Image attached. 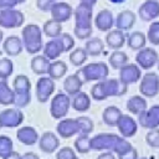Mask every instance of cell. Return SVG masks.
<instances>
[{
  "label": "cell",
  "mask_w": 159,
  "mask_h": 159,
  "mask_svg": "<svg viewBox=\"0 0 159 159\" xmlns=\"http://www.w3.org/2000/svg\"><path fill=\"white\" fill-rule=\"evenodd\" d=\"M135 20H137V16L132 10H123V11L118 12V15L114 20V24L117 26V30H120L124 32V31L130 30L134 26Z\"/></svg>",
  "instance_id": "obj_21"
},
{
  "label": "cell",
  "mask_w": 159,
  "mask_h": 159,
  "mask_svg": "<svg viewBox=\"0 0 159 159\" xmlns=\"http://www.w3.org/2000/svg\"><path fill=\"white\" fill-rule=\"evenodd\" d=\"M42 32L47 37H51V39L58 37L62 34V24H60V22L50 19V20L45 21V24L42 26Z\"/></svg>",
  "instance_id": "obj_36"
},
{
  "label": "cell",
  "mask_w": 159,
  "mask_h": 159,
  "mask_svg": "<svg viewBox=\"0 0 159 159\" xmlns=\"http://www.w3.org/2000/svg\"><path fill=\"white\" fill-rule=\"evenodd\" d=\"M71 106L77 112H86L91 107V98L86 92H80L71 98Z\"/></svg>",
  "instance_id": "obj_26"
},
{
  "label": "cell",
  "mask_w": 159,
  "mask_h": 159,
  "mask_svg": "<svg viewBox=\"0 0 159 159\" xmlns=\"http://www.w3.org/2000/svg\"><path fill=\"white\" fill-rule=\"evenodd\" d=\"M142 78V70L135 63H127L119 70V80L128 84L135 83Z\"/></svg>",
  "instance_id": "obj_17"
},
{
  "label": "cell",
  "mask_w": 159,
  "mask_h": 159,
  "mask_svg": "<svg viewBox=\"0 0 159 159\" xmlns=\"http://www.w3.org/2000/svg\"><path fill=\"white\" fill-rule=\"evenodd\" d=\"M139 92L147 98H153L159 93V76L155 72H147L140 81Z\"/></svg>",
  "instance_id": "obj_9"
},
{
  "label": "cell",
  "mask_w": 159,
  "mask_h": 159,
  "mask_svg": "<svg viewBox=\"0 0 159 159\" xmlns=\"http://www.w3.org/2000/svg\"><path fill=\"white\" fill-rule=\"evenodd\" d=\"M14 143L9 135H0V158H5L12 152Z\"/></svg>",
  "instance_id": "obj_41"
},
{
  "label": "cell",
  "mask_w": 159,
  "mask_h": 159,
  "mask_svg": "<svg viewBox=\"0 0 159 159\" xmlns=\"http://www.w3.org/2000/svg\"><path fill=\"white\" fill-rule=\"evenodd\" d=\"M55 92V81L48 76H41L36 82V99L41 103L47 102Z\"/></svg>",
  "instance_id": "obj_12"
},
{
  "label": "cell",
  "mask_w": 159,
  "mask_h": 159,
  "mask_svg": "<svg viewBox=\"0 0 159 159\" xmlns=\"http://www.w3.org/2000/svg\"><path fill=\"white\" fill-rule=\"evenodd\" d=\"M145 142L152 148H159V128L150 129L145 135Z\"/></svg>",
  "instance_id": "obj_43"
},
{
  "label": "cell",
  "mask_w": 159,
  "mask_h": 159,
  "mask_svg": "<svg viewBox=\"0 0 159 159\" xmlns=\"http://www.w3.org/2000/svg\"><path fill=\"white\" fill-rule=\"evenodd\" d=\"M70 107H71V98L63 92L56 93L55 97L51 99V104H50L51 117L55 119L65 118L66 114L68 113Z\"/></svg>",
  "instance_id": "obj_7"
},
{
  "label": "cell",
  "mask_w": 159,
  "mask_h": 159,
  "mask_svg": "<svg viewBox=\"0 0 159 159\" xmlns=\"http://www.w3.org/2000/svg\"><path fill=\"white\" fill-rule=\"evenodd\" d=\"M31 102V93L29 94H15L14 93V103L16 106V108H24L26 106H29V103Z\"/></svg>",
  "instance_id": "obj_44"
},
{
  "label": "cell",
  "mask_w": 159,
  "mask_h": 159,
  "mask_svg": "<svg viewBox=\"0 0 159 159\" xmlns=\"http://www.w3.org/2000/svg\"><path fill=\"white\" fill-rule=\"evenodd\" d=\"M139 124L145 129H155L159 127V104L152 106L138 116Z\"/></svg>",
  "instance_id": "obj_13"
},
{
  "label": "cell",
  "mask_w": 159,
  "mask_h": 159,
  "mask_svg": "<svg viewBox=\"0 0 159 159\" xmlns=\"http://www.w3.org/2000/svg\"><path fill=\"white\" fill-rule=\"evenodd\" d=\"M21 41L24 48L31 53L35 55L40 52L43 48L42 42V30L36 24H27L21 30Z\"/></svg>",
  "instance_id": "obj_5"
},
{
  "label": "cell",
  "mask_w": 159,
  "mask_h": 159,
  "mask_svg": "<svg viewBox=\"0 0 159 159\" xmlns=\"http://www.w3.org/2000/svg\"><path fill=\"white\" fill-rule=\"evenodd\" d=\"M21 158H22V159H40L39 155L35 154V153H32V152H27V153H25L24 155H21Z\"/></svg>",
  "instance_id": "obj_50"
},
{
  "label": "cell",
  "mask_w": 159,
  "mask_h": 159,
  "mask_svg": "<svg viewBox=\"0 0 159 159\" xmlns=\"http://www.w3.org/2000/svg\"><path fill=\"white\" fill-rule=\"evenodd\" d=\"M2 50L7 56H17V55H20L22 52V50H24L21 39L19 36H15V35L7 36L4 40Z\"/></svg>",
  "instance_id": "obj_22"
},
{
  "label": "cell",
  "mask_w": 159,
  "mask_h": 159,
  "mask_svg": "<svg viewBox=\"0 0 159 159\" xmlns=\"http://www.w3.org/2000/svg\"><path fill=\"white\" fill-rule=\"evenodd\" d=\"M16 138L19 139L20 143L25 145H34L35 143L39 142V133L35 128L26 125V127H21L17 129Z\"/></svg>",
  "instance_id": "obj_23"
},
{
  "label": "cell",
  "mask_w": 159,
  "mask_h": 159,
  "mask_svg": "<svg viewBox=\"0 0 159 159\" xmlns=\"http://www.w3.org/2000/svg\"><path fill=\"white\" fill-rule=\"evenodd\" d=\"M14 103V91L10 88L7 80L0 77V104L10 106Z\"/></svg>",
  "instance_id": "obj_33"
},
{
  "label": "cell",
  "mask_w": 159,
  "mask_h": 159,
  "mask_svg": "<svg viewBox=\"0 0 159 159\" xmlns=\"http://www.w3.org/2000/svg\"><path fill=\"white\" fill-rule=\"evenodd\" d=\"M97 159H117L116 157H114V154L113 153H111V152H103L102 154H99L98 155V158Z\"/></svg>",
  "instance_id": "obj_49"
},
{
  "label": "cell",
  "mask_w": 159,
  "mask_h": 159,
  "mask_svg": "<svg viewBox=\"0 0 159 159\" xmlns=\"http://www.w3.org/2000/svg\"><path fill=\"white\" fill-rule=\"evenodd\" d=\"M56 132H57V134H58L61 138H65V139L73 137L75 134L80 133V125H78L77 119H73V118H65V119H61V120L57 123Z\"/></svg>",
  "instance_id": "obj_15"
},
{
  "label": "cell",
  "mask_w": 159,
  "mask_h": 159,
  "mask_svg": "<svg viewBox=\"0 0 159 159\" xmlns=\"http://www.w3.org/2000/svg\"><path fill=\"white\" fill-rule=\"evenodd\" d=\"M117 128L120 133V137H123V138H132L135 135V133L138 130L137 122L134 120L133 117H130L128 114H122L120 119L117 123Z\"/></svg>",
  "instance_id": "obj_19"
},
{
  "label": "cell",
  "mask_w": 159,
  "mask_h": 159,
  "mask_svg": "<svg viewBox=\"0 0 159 159\" xmlns=\"http://www.w3.org/2000/svg\"><path fill=\"white\" fill-rule=\"evenodd\" d=\"M128 86L117 78H106L98 81L91 88V97L96 101H103L108 97H120L125 94Z\"/></svg>",
  "instance_id": "obj_2"
},
{
  "label": "cell",
  "mask_w": 159,
  "mask_h": 159,
  "mask_svg": "<svg viewBox=\"0 0 159 159\" xmlns=\"http://www.w3.org/2000/svg\"><path fill=\"white\" fill-rule=\"evenodd\" d=\"M2 37H4V34H2V31L0 30V43H1V41H2Z\"/></svg>",
  "instance_id": "obj_54"
},
{
  "label": "cell",
  "mask_w": 159,
  "mask_h": 159,
  "mask_svg": "<svg viewBox=\"0 0 159 159\" xmlns=\"http://www.w3.org/2000/svg\"><path fill=\"white\" fill-rule=\"evenodd\" d=\"M104 50V43L99 37L88 39L84 43V51L87 56H99Z\"/></svg>",
  "instance_id": "obj_34"
},
{
  "label": "cell",
  "mask_w": 159,
  "mask_h": 159,
  "mask_svg": "<svg viewBox=\"0 0 159 159\" xmlns=\"http://www.w3.org/2000/svg\"><path fill=\"white\" fill-rule=\"evenodd\" d=\"M112 4H122V2H124L125 0H109Z\"/></svg>",
  "instance_id": "obj_53"
},
{
  "label": "cell",
  "mask_w": 159,
  "mask_h": 159,
  "mask_svg": "<svg viewBox=\"0 0 159 159\" xmlns=\"http://www.w3.org/2000/svg\"><path fill=\"white\" fill-rule=\"evenodd\" d=\"M97 1H98V0H80V4H83V5H86V6L93 9V6L97 4Z\"/></svg>",
  "instance_id": "obj_51"
},
{
  "label": "cell",
  "mask_w": 159,
  "mask_h": 159,
  "mask_svg": "<svg viewBox=\"0 0 159 159\" xmlns=\"http://www.w3.org/2000/svg\"><path fill=\"white\" fill-rule=\"evenodd\" d=\"M157 63H158V70H159V60H158V62H157Z\"/></svg>",
  "instance_id": "obj_56"
},
{
  "label": "cell",
  "mask_w": 159,
  "mask_h": 159,
  "mask_svg": "<svg viewBox=\"0 0 159 159\" xmlns=\"http://www.w3.org/2000/svg\"><path fill=\"white\" fill-rule=\"evenodd\" d=\"M133 145L120 135L113 133H99L91 138V150L97 152H111L116 153L117 157L124 154Z\"/></svg>",
  "instance_id": "obj_1"
},
{
  "label": "cell",
  "mask_w": 159,
  "mask_h": 159,
  "mask_svg": "<svg viewBox=\"0 0 159 159\" xmlns=\"http://www.w3.org/2000/svg\"><path fill=\"white\" fill-rule=\"evenodd\" d=\"M117 159H138V152L135 148H132L128 152H125L124 154L118 155Z\"/></svg>",
  "instance_id": "obj_48"
},
{
  "label": "cell",
  "mask_w": 159,
  "mask_h": 159,
  "mask_svg": "<svg viewBox=\"0 0 159 159\" xmlns=\"http://www.w3.org/2000/svg\"><path fill=\"white\" fill-rule=\"evenodd\" d=\"M39 147L43 153H47V154L55 153V150H57L60 147V139L55 133L45 132L39 138Z\"/></svg>",
  "instance_id": "obj_20"
},
{
  "label": "cell",
  "mask_w": 159,
  "mask_h": 159,
  "mask_svg": "<svg viewBox=\"0 0 159 159\" xmlns=\"http://www.w3.org/2000/svg\"><path fill=\"white\" fill-rule=\"evenodd\" d=\"M25 22V16L20 10L4 9L0 10V26L5 29H17Z\"/></svg>",
  "instance_id": "obj_8"
},
{
  "label": "cell",
  "mask_w": 159,
  "mask_h": 159,
  "mask_svg": "<svg viewBox=\"0 0 159 159\" xmlns=\"http://www.w3.org/2000/svg\"><path fill=\"white\" fill-rule=\"evenodd\" d=\"M24 122V113L19 108H6L0 112L1 128H16Z\"/></svg>",
  "instance_id": "obj_10"
},
{
  "label": "cell",
  "mask_w": 159,
  "mask_h": 159,
  "mask_svg": "<svg viewBox=\"0 0 159 159\" xmlns=\"http://www.w3.org/2000/svg\"><path fill=\"white\" fill-rule=\"evenodd\" d=\"M30 66H31V70L36 75H40V76H43L47 73L48 71V66H50V60L46 58L43 55H36L31 58V62H30Z\"/></svg>",
  "instance_id": "obj_27"
},
{
  "label": "cell",
  "mask_w": 159,
  "mask_h": 159,
  "mask_svg": "<svg viewBox=\"0 0 159 159\" xmlns=\"http://www.w3.org/2000/svg\"><path fill=\"white\" fill-rule=\"evenodd\" d=\"M83 83L82 81L80 80V77L73 73V75H70L68 77H66L65 82H63V89H65V93L70 97V96H75L77 93L81 92V88H82Z\"/></svg>",
  "instance_id": "obj_25"
},
{
  "label": "cell",
  "mask_w": 159,
  "mask_h": 159,
  "mask_svg": "<svg viewBox=\"0 0 159 159\" xmlns=\"http://www.w3.org/2000/svg\"><path fill=\"white\" fill-rule=\"evenodd\" d=\"M14 72V63L9 57L0 58V77L9 78Z\"/></svg>",
  "instance_id": "obj_39"
},
{
  "label": "cell",
  "mask_w": 159,
  "mask_h": 159,
  "mask_svg": "<svg viewBox=\"0 0 159 159\" xmlns=\"http://www.w3.org/2000/svg\"><path fill=\"white\" fill-rule=\"evenodd\" d=\"M0 129H1V124H0Z\"/></svg>",
  "instance_id": "obj_58"
},
{
  "label": "cell",
  "mask_w": 159,
  "mask_h": 159,
  "mask_svg": "<svg viewBox=\"0 0 159 159\" xmlns=\"http://www.w3.org/2000/svg\"><path fill=\"white\" fill-rule=\"evenodd\" d=\"M138 15L143 21H153L159 17V1L145 0L138 9Z\"/></svg>",
  "instance_id": "obj_18"
},
{
  "label": "cell",
  "mask_w": 159,
  "mask_h": 159,
  "mask_svg": "<svg viewBox=\"0 0 159 159\" xmlns=\"http://www.w3.org/2000/svg\"><path fill=\"white\" fill-rule=\"evenodd\" d=\"M25 0H0V9H14L16 5L24 2Z\"/></svg>",
  "instance_id": "obj_47"
},
{
  "label": "cell",
  "mask_w": 159,
  "mask_h": 159,
  "mask_svg": "<svg viewBox=\"0 0 159 159\" xmlns=\"http://www.w3.org/2000/svg\"><path fill=\"white\" fill-rule=\"evenodd\" d=\"M86 60H87V53L83 47H76L70 53V62L73 66H77V67L82 66L86 62Z\"/></svg>",
  "instance_id": "obj_38"
},
{
  "label": "cell",
  "mask_w": 159,
  "mask_h": 159,
  "mask_svg": "<svg viewBox=\"0 0 159 159\" xmlns=\"http://www.w3.org/2000/svg\"><path fill=\"white\" fill-rule=\"evenodd\" d=\"M76 75L80 77V80L82 81V83H87V82H92V81H103L107 78V76L109 75V68L108 65L99 61V62H91L84 65L83 67H81Z\"/></svg>",
  "instance_id": "obj_6"
},
{
  "label": "cell",
  "mask_w": 159,
  "mask_h": 159,
  "mask_svg": "<svg viewBox=\"0 0 159 159\" xmlns=\"http://www.w3.org/2000/svg\"><path fill=\"white\" fill-rule=\"evenodd\" d=\"M138 159H150V158H147V157H143V158H138Z\"/></svg>",
  "instance_id": "obj_55"
},
{
  "label": "cell",
  "mask_w": 159,
  "mask_h": 159,
  "mask_svg": "<svg viewBox=\"0 0 159 159\" xmlns=\"http://www.w3.org/2000/svg\"><path fill=\"white\" fill-rule=\"evenodd\" d=\"M145 37H147V40H149L150 43H153L155 46L159 45V21H153L150 24Z\"/></svg>",
  "instance_id": "obj_40"
},
{
  "label": "cell",
  "mask_w": 159,
  "mask_h": 159,
  "mask_svg": "<svg viewBox=\"0 0 159 159\" xmlns=\"http://www.w3.org/2000/svg\"><path fill=\"white\" fill-rule=\"evenodd\" d=\"M128 47L130 50H135V51H139L142 50L143 47H145V42H147V37L142 32V31H133L128 35L127 40H125Z\"/></svg>",
  "instance_id": "obj_29"
},
{
  "label": "cell",
  "mask_w": 159,
  "mask_h": 159,
  "mask_svg": "<svg viewBox=\"0 0 159 159\" xmlns=\"http://www.w3.org/2000/svg\"><path fill=\"white\" fill-rule=\"evenodd\" d=\"M67 70V65L62 60H56L53 62H50L47 75L51 80H60L66 75Z\"/></svg>",
  "instance_id": "obj_32"
},
{
  "label": "cell",
  "mask_w": 159,
  "mask_h": 159,
  "mask_svg": "<svg viewBox=\"0 0 159 159\" xmlns=\"http://www.w3.org/2000/svg\"><path fill=\"white\" fill-rule=\"evenodd\" d=\"M93 22H94V26L97 27V30L103 31V32H108L114 26V16H113L111 10L103 9L96 14Z\"/></svg>",
  "instance_id": "obj_16"
},
{
  "label": "cell",
  "mask_w": 159,
  "mask_h": 159,
  "mask_svg": "<svg viewBox=\"0 0 159 159\" xmlns=\"http://www.w3.org/2000/svg\"><path fill=\"white\" fill-rule=\"evenodd\" d=\"M2 159H22L21 158V155H20V153H17V152H11L9 155H6L5 158H2Z\"/></svg>",
  "instance_id": "obj_52"
},
{
  "label": "cell",
  "mask_w": 159,
  "mask_h": 159,
  "mask_svg": "<svg viewBox=\"0 0 159 159\" xmlns=\"http://www.w3.org/2000/svg\"><path fill=\"white\" fill-rule=\"evenodd\" d=\"M75 36L78 40H88L93 32V11L83 4H78L75 9Z\"/></svg>",
  "instance_id": "obj_3"
},
{
  "label": "cell",
  "mask_w": 159,
  "mask_h": 159,
  "mask_svg": "<svg viewBox=\"0 0 159 159\" xmlns=\"http://www.w3.org/2000/svg\"><path fill=\"white\" fill-rule=\"evenodd\" d=\"M108 62L111 65L112 68L114 70H120L123 66H125L128 63V55L120 50H116L109 55Z\"/></svg>",
  "instance_id": "obj_35"
},
{
  "label": "cell",
  "mask_w": 159,
  "mask_h": 159,
  "mask_svg": "<svg viewBox=\"0 0 159 159\" xmlns=\"http://www.w3.org/2000/svg\"><path fill=\"white\" fill-rule=\"evenodd\" d=\"M75 46V39L68 32H62L58 37L47 41L42 48L43 56L48 60L58 58L63 52H68Z\"/></svg>",
  "instance_id": "obj_4"
},
{
  "label": "cell",
  "mask_w": 159,
  "mask_h": 159,
  "mask_svg": "<svg viewBox=\"0 0 159 159\" xmlns=\"http://www.w3.org/2000/svg\"><path fill=\"white\" fill-rule=\"evenodd\" d=\"M125 40H127L125 34L123 31H120V30H117V29L108 31L107 35H106V43H107V46L109 48L114 50V51L122 48L124 46V43H125Z\"/></svg>",
  "instance_id": "obj_24"
},
{
  "label": "cell",
  "mask_w": 159,
  "mask_h": 159,
  "mask_svg": "<svg viewBox=\"0 0 159 159\" xmlns=\"http://www.w3.org/2000/svg\"><path fill=\"white\" fill-rule=\"evenodd\" d=\"M159 60L158 52L152 47H143L135 55V65L142 70H150Z\"/></svg>",
  "instance_id": "obj_11"
},
{
  "label": "cell",
  "mask_w": 159,
  "mask_h": 159,
  "mask_svg": "<svg viewBox=\"0 0 159 159\" xmlns=\"http://www.w3.org/2000/svg\"><path fill=\"white\" fill-rule=\"evenodd\" d=\"M75 159H80V158H77V157H76V158H75Z\"/></svg>",
  "instance_id": "obj_57"
},
{
  "label": "cell",
  "mask_w": 159,
  "mask_h": 159,
  "mask_svg": "<svg viewBox=\"0 0 159 159\" xmlns=\"http://www.w3.org/2000/svg\"><path fill=\"white\" fill-rule=\"evenodd\" d=\"M75 150L81 154H87L91 150V138L86 134H80L75 139Z\"/></svg>",
  "instance_id": "obj_37"
},
{
  "label": "cell",
  "mask_w": 159,
  "mask_h": 159,
  "mask_svg": "<svg viewBox=\"0 0 159 159\" xmlns=\"http://www.w3.org/2000/svg\"><path fill=\"white\" fill-rule=\"evenodd\" d=\"M127 109L132 113V114H137L139 116L142 112H144L147 109V101L144 99V97L142 96H132L128 101H127Z\"/></svg>",
  "instance_id": "obj_31"
},
{
  "label": "cell",
  "mask_w": 159,
  "mask_h": 159,
  "mask_svg": "<svg viewBox=\"0 0 159 159\" xmlns=\"http://www.w3.org/2000/svg\"><path fill=\"white\" fill-rule=\"evenodd\" d=\"M55 2H56L55 0H36V6L39 10L43 12H48Z\"/></svg>",
  "instance_id": "obj_46"
},
{
  "label": "cell",
  "mask_w": 159,
  "mask_h": 159,
  "mask_svg": "<svg viewBox=\"0 0 159 159\" xmlns=\"http://www.w3.org/2000/svg\"><path fill=\"white\" fill-rule=\"evenodd\" d=\"M50 12H51L52 20H55V21L62 24V22L68 21V20L72 17V15H73V9H72V6H71L68 2H65V1H56V2L52 5Z\"/></svg>",
  "instance_id": "obj_14"
},
{
  "label": "cell",
  "mask_w": 159,
  "mask_h": 159,
  "mask_svg": "<svg viewBox=\"0 0 159 159\" xmlns=\"http://www.w3.org/2000/svg\"><path fill=\"white\" fill-rule=\"evenodd\" d=\"M76 154L75 150L70 147H63L56 153V159H75Z\"/></svg>",
  "instance_id": "obj_45"
},
{
  "label": "cell",
  "mask_w": 159,
  "mask_h": 159,
  "mask_svg": "<svg viewBox=\"0 0 159 159\" xmlns=\"http://www.w3.org/2000/svg\"><path fill=\"white\" fill-rule=\"evenodd\" d=\"M122 111L118 108V107H116V106H109V107H107L104 111H103V113H102V119H103V122L107 124V125H109V127H117V123H118V120L120 119V117H122Z\"/></svg>",
  "instance_id": "obj_30"
},
{
  "label": "cell",
  "mask_w": 159,
  "mask_h": 159,
  "mask_svg": "<svg viewBox=\"0 0 159 159\" xmlns=\"http://www.w3.org/2000/svg\"><path fill=\"white\" fill-rule=\"evenodd\" d=\"M77 122H78V125H80V133L81 134H86L88 135L92 130H93V122L91 118L88 117H78L76 118Z\"/></svg>",
  "instance_id": "obj_42"
},
{
  "label": "cell",
  "mask_w": 159,
  "mask_h": 159,
  "mask_svg": "<svg viewBox=\"0 0 159 159\" xmlns=\"http://www.w3.org/2000/svg\"><path fill=\"white\" fill-rule=\"evenodd\" d=\"M14 93L15 94H29L31 93V82L27 76L17 75L12 81Z\"/></svg>",
  "instance_id": "obj_28"
}]
</instances>
